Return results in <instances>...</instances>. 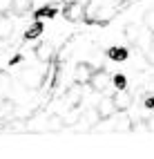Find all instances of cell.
Listing matches in <instances>:
<instances>
[{"label":"cell","mask_w":154,"mask_h":159,"mask_svg":"<svg viewBox=\"0 0 154 159\" xmlns=\"http://www.w3.org/2000/svg\"><path fill=\"white\" fill-rule=\"evenodd\" d=\"M116 112V108H114V103H112V99H103V101H98V105H96V116L101 121H105V119H112V114Z\"/></svg>","instance_id":"cell-4"},{"label":"cell","mask_w":154,"mask_h":159,"mask_svg":"<svg viewBox=\"0 0 154 159\" xmlns=\"http://www.w3.org/2000/svg\"><path fill=\"white\" fill-rule=\"evenodd\" d=\"M92 74H94V67L89 65V63H78L76 70H74V81L78 85H83V83H89Z\"/></svg>","instance_id":"cell-3"},{"label":"cell","mask_w":154,"mask_h":159,"mask_svg":"<svg viewBox=\"0 0 154 159\" xmlns=\"http://www.w3.org/2000/svg\"><path fill=\"white\" fill-rule=\"evenodd\" d=\"M112 103H114L116 112H125L130 105H132V97H130L125 90H121V92H116L114 97H112Z\"/></svg>","instance_id":"cell-5"},{"label":"cell","mask_w":154,"mask_h":159,"mask_svg":"<svg viewBox=\"0 0 154 159\" xmlns=\"http://www.w3.org/2000/svg\"><path fill=\"white\" fill-rule=\"evenodd\" d=\"M143 56H145V61L150 63V65H154V38L150 40V43H145V47H143Z\"/></svg>","instance_id":"cell-12"},{"label":"cell","mask_w":154,"mask_h":159,"mask_svg":"<svg viewBox=\"0 0 154 159\" xmlns=\"http://www.w3.org/2000/svg\"><path fill=\"white\" fill-rule=\"evenodd\" d=\"M32 5H34V0H11V9L9 11H14V16L23 18L32 11Z\"/></svg>","instance_id":"cell-7"},{"label":"cell","mask_w":154,"mask_h":159,"mask_svg":"<svg viewBox=\"0 0 154 159\" xmlns=\"http://www.w3.org/2000/svg\"><path fill=\"white\" fill-rule=\"evenodd\" d=\"M114 85H116L118 90H123V88H125V76H121V74H116V76H114Z\"/></svg>","instance_id":"cell-18"},{"label":"cell","mask_w":154,"mask_h":159,"mask_svg":"<svg viewBox=\"0 0 154 159\" xmlns=\"http://www.w3.org/2000/svg\"><path fill=\"white\" fill-rule=\"evenodd\" d=\"M40 34H43V20H36V23H32V25H29L27 27V31H25V38L27 40H34V38H38Z\"/></svg>","instance_id":"cell-10"},{"label":"cell","mask_w":154,"mask_h":159,"mask_svg":"<svg viewBox=\"0 0 154 159\" xmlns=\"http://www.w3.org/2000/svg\"><path fill=\"white\" fill-rule=\"evenodd\" d=\"M54 14H56V9H54V7H43L40 11H36V18H51Z\"/></svg>","instance_id":"cell-15"},{"label":"cell","mask_w":154,"mask_h":159,"mask_svg":"<svg viewBox=\"0 0 154 159\" xmlns=\"http://www.w3.org/2000/svg\"><path fill=\"white\" fill-rule=\"evenodd\" d=\"M51 54H54V47H51L49 43H40V45L36 47V58L43 61V63H47V61L51 58Z\"/></svg>","instance_id":"cell-9"},{"label":"cell","mask_w":154,"mask_h":159,"mask_svg":"<svg viewBox=\"0 0 154 159\" xmlns=\"http://www.w3.org/2000/svg\"><path fill=\"white\" fill-rule=\"evenodd\" d=\"M109 83H112V76L105 72V70H98L92 74V79H89V85L94 88V92H105L109 88Z\"/></svg>","instance_id":"cell-1"},{"label":"cell","mask_w":154,"mask_h":159,"mask_svg":"<svg viewBox=\"0 0 154 159\" xmlns=\"http://www.w3.org/2000/svg\"><path fill=\"white\" fill-rule=\"evenodd\" d=\"M11 110H14V103H2V105H0V116H9V114H11Z\"/></svg>","instance_id":"cell-16"},{"label":"cell","mask_w":154,"mask_h":159,"mask_svg":"<svg viewBox=\"0 0 154 159\" xmlns=\"http://www.w3.org/2000/svg\"><path fill=\"white\" fill-rule=\"evenodd\" d=\"M145 105H150V108H154V99H152V97H150V99H148V101H145Z\"/></svg>","instance_id":"cell-19"},{"label":"cell","mask_w":154,"mask_h":159,"mask_svg":"<svg viewBox=\"0 0 154 159\" xmlns=\"http://www.w3.org/2000/svg\"><path fill=\"white\" fill-rule=\"evenodd\" d=\"M109 58H114V61H125V58H127V49H123V47H112V49H109Z\"/></svg>","instance_id":"cell-14"},{"label":"cell","mask_w":154,"mask_h":159,"mask_svg":"<svg viewBox=\"0 0 154 159\" xmlns=\"http://www.w3.org/2000/svg\"><path fill=\"white\" fill-rule=\"evenodd\" d=\"M63 16L67 20H71V23H78V20L85 18V5L83 2H69L63 9Z\"/></svg>","instance_id":"cell-2"},{"label":"cell","mask_w":154,"mask_h":159,"mask_svg":"<svg viewBox=\"0 0 154 159\" xmlns=\"http://www.w3.org/2000/svg\"><path fill=\"white\" fill-rule=\"evenodd\" d=\"M25 85H27V88H38V85H43V72H27V74H25Z\"/></svg>","instance_id":"cell-11"},{"label":"cell","mask_w":154,"mask_h":159,"mask_svg":"<svg viewBox=\"0 0 154 159\" xmlns=\"http://www.w3.org/2000/svg\"><path fill=\"white\" fill-rule=\"evenodd\" d=\"M145 31H148V29H141L139 25H127V27H125V36H127V40H130L132 45H141Z\"/></svg>","instance_id":"cell-6"},{"label":"cell","mask_w":154,"mask_h":159,"mask_svg":"<svg viewBox=\"0 0 154 159\" xmlns=\"http://www.w3.org/2000/svg\"><path fill=\"white\" fill-rule=\"evenodd\" d=\"M11 9V0H0V16H5Z\"/></svg>","instance_id":"cell-17"},{"label":"cell","mask_w":154,"mask_h":159,"mask_svg":"<svg viewBox=\"0 0 154 159\" xmlns=\"http://www.w3.org/2000/svg\"><path fill=\"white\" fill-rule=\"evenodd\" d=\"M143 25H145V29L150 31V34H154V9L145 11V16H143Z\"/></svg>","instance_id":"cell-13"},{"label":"cell","mask_w":154,"mask_h":159,"mask_svg":"<svg viewBox=\"0 0 154 159\" xmlns=\"http://www.w3.org/2000/svg\"><path fill=\"white\" fill-rule=\"evenodd\" d=\"M14 36V23L7 16H0V40H9Z\"/></svg>","instance_id":"cell-8"}]
</instances>
